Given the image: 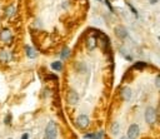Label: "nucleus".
Wrapping results in <instances>:
<instances>
[{
	"instance_id": "obj_1",
	"label": "nucleus",
	"mask_w": 160,
	"mask_h": 139,
	"mask_svg": "<svg viewBox=\"0 0 160 139\" xmlns=\"http://www.w3.org/2000/svg\"><path fill=\"white\" fill-rule=\"evenodd\" d=\"M85 46L86 49L93 52L96 49V46H98V39H96V30L95 29H92V34H89L85 39Z\"/></svg>"
},
{
	"instance_id": "obj_2",
	"label": "nucleus",
	"mask_w": 160,
	"mask_h": 139,
	"mask_svg": "<svg viewBox=\"0 0 160 139\" xmlns=\"http://www.w3.org/2000/svg\"><path fill=\"white\" fill-rule=\"evenodd\" d=\"M58 138V128L54 122H50L45 128V139H57Z\"/></svg>"
},
{
	"instance_id": "obj_3",
	"label": "nucleus",
	"mask_w": 160,
	"mask_h": 139,
	"mask_svg": "<svg viewBox=\"0 0 160 139\" xmlns=\"http://www.w3.org/2000/svg\"><path fill=\"white\" fill-rule=\"evenodd\" d=\"M156 120V112L155 109L153 107H148L147 110H145V122H147L148 124H154Z\"/></svg>"
},
{
	"instance_id": "obj_4",
	"label": "nucleus",
	"mask_w": 160,
	"mask_h": 139,
	"mask_svg": "<svg viewBox=\"0 0 160 139\" xmlns=\"http://www.w3.org/2000/svg\"><path fill=\"white\" fill-rule=\"evenodd\" d=\"M0 40L6 44H9L13 41V33L9 28H3V29L0 30Z\"/></svg>"
},
{
	"instance_id": "obj_5",
	"label": "nucleus",
	"mask_w": 160,
	"mask_h": 139,
	"mask_svg": "<svg viewBox=\"0 0 160 139\" xmlns=\"http://www.w3.org/2000/svg\"><path fill=\"white\" fill-rule=\"evenodd\" d=\"M139 133H140V128H139L138 124H131V126L128 128V139H136L139 137Z\"/></svg>"
},
{
	"instance_id": "obj_6",
	"label": "nucleus",
	"mask_w": 160,
	"mask_h": 139,
	"mask_svg": "<svg viewBox=\"0 0 160 139\" xmlns=\"http://www.w3.org/2000/svg\"><path fill=\"white\" fill-rule=\"evenodd\" d=\"M89 123H90L89 117L85 115V114H80L78 117V119H76V127H78L79 129H85V128H88Z\"/></svg>"
},
{
	"instance_id": "obj_7",
	"label": "nucleus",
	"mask_w": 160,
	"mask_h": 139,
	"mask_svg": "<svg viewBox=\"0 0 160 139\" xmlns=\"http://www.w3.org/2000/svg\"><path fill=\"white\" fill-rule=\"evenodd\" d=\"M66 102H68L69 104H71V105H76V104H78V102H79V95H78V93H76L75 90L70 89V90L68 92V94H66Z\"/></svg>"
},
{
	"instance_id": "obj_8",
	"label": "nucleus",
	"mask_w": 160,
	"mask_h": 139,
	"mask_svg": "<svg viewBox=\"0 0 160 139\" xmlns=\"http://www.w3.org/2000/svg\"><path fill=\"white\" fill-rule=\"evenodd\" d=\"M114 33H115V35L119 39H125L128 37V30L125 29L124 26H121V25H118L114 29Z\"/></svg>"
},
{
	"instance_id": "obj_9",
	"label": "nucleus",
	"mask_w": 160,
	"mask_h": 139,
	"mask_svg": "<svg viewBox=\"0 0 160 139\" xmlns=\"http://www.w3.org/2000/svg\"><path fill=\"white\" fill-rule=\"evenodd\" d=\"M4 14H5V18H13V16H15V14H16V6L15 5H8L5 8L4 10Z\"/></svg>"
},
{
	"instance_id": "obj_10",
	"label": "nucleus",
	"mask_w": 160,
	"mask_h": 139,
	"mask_svg": "<svg viewBox=\"0 0 160 139\" xmlns=\"http://www.w3.org/2000/svg\"><path fill=\"white\" fill-rule=\"evenodd\" d=\"M131 96H133V92H131V89L129 87H124L121 89V98L125 102H129L131 99Z\"/></svg>"
},
{
	"instance_id": "obj_11",
	"label": "nucleus",
	"mask_w": 160,
	"mask_h": 139,
	"mask_svg": "<svg viewBox=\"0 0 160 139\" xmlns=\"http://www.w3.org/2000/svg\"><path fill=\"white\" fill-rule=\"evenodd\" d=\"M25 53H26V57L30 58V59H35L36 58V52L33 49V46L30 45H26L25 46Z\"/></svg>"
},
{
	"instance_id": "obj_12",
	"label": "nucleus",
	"mask_w": 160,
	"mask_h": 139,
	"mask_svg": "<svg viewBox=\"0 0 160 139\" xmlns=\"http://www.w3.org/2000/svg\"><path fill=\"white\" fill-rule=\"evenodd\" d=\"M0 60H1L3 63H8V61L10 60V54L8 52H5V50H1L0 52Z\"/></svg>"
},
{
	"instance_id": "obj_13",
	"label": "nucleus",
	"mask_w": 160,
	"mask_h": 139,
	"mask_svg": "<svg viewBox=\"0 0 160 139\" xmlns=\"http://www.w3.org/2000/svg\"><path fill=\"white\" fill-rule=\"evenodd\" d=\"M111 133H113L114 135H116V134L120 133V123L114 122L113 124H111Z\"/></svg>"
},
{
	"instance_id": "obj_14",
	"label": "nucleus",
	"mask_w": 160,
	"mask_h": 139,
	"mask_svg": "<svg viewBox=\"0 0 160 139\" xmlns=\"http://www.w3.org/2000/svg\"><path fill=\"white\" fill-rule=\"evenodd\" d=\"M75 68H76V70H78L79 73H81V74H85L86 70H88V68H86V65L84 63H76Z\"/></svg>"
},
{
	"instance_id": "obj_15",
	"label": "nucleus",
	"mask_w": 160,
	"mask_h": 139,
	"mask_svg": "<svg viewBox=\"0 0 160 139\" xmlns=\"http://www.w3.org/2000/svg\"><path fill=\"white\" fill-rule=\"evenodd\" d=\"M51 69H53V70H55V72H60L63 69V63L60 60L54 61V63H51Z\"/></svg>"
},
{
	"instance_id": "obj_16",
	"label": "nucleus",
	"mask_w": 160,
	"mask_h": 139,
	"mask_svg": "<svg viewBox=\"0 0 160 139\" xmlns=\"http://www.w3.org/2000/svg\"><path fill=\"white\" fill-rule=\"evenodd\" d=\"M69 55H70V49H69L68 46L63 48V50L60 52V57H61V59H68V58H69Z\"/></svg>"
},
{
	"instance_id": "obj_17",
	"label": "nucleus",
	"mask_w": 160,
	"mask_h": 139,
	"mask_svg": "<svg viewBox=\"0 0 160 139\" xmlns=\"http://www.w3.org/2000/svg\"><path fill=\"white\" fill-rule=\"evenodd\" d=\"M147 67H148V64L144 63V61H136L134 64V69H136V70H141V69L147 68Z\"/></svg>"
},
{
	"instance_id": "obj_18",
	"label": "nucleus",
	"mask_w": 160,
	"mask_h": 139,
	"mask_svg": "<svg viewBox=\"0 0 160 139\" xmlns=\"http://www.w3.org/2000/svg\"><path fill=\"white\" fill-rule=\"evenodd\" d=\"M128 8H129V10H130L131 13L134 14V16H135V18H139V14H138V11H136V9L134 8V5H133V4H129V3H128Z\"/></svg>"
},
{
	"instance_id": "obj_19",
	"label": "nucleus",
	"mask_w": 160,
	"mask_h": 139,
	"mask_svg": "<svg viewBox=\"0 0 160 139\" xmlns=\"http://www.w3.org/2000/svg\"><path fill=\"white\" fill-rule=\"evenodd\" d=\"M60 6H61V9H63V10H66V9H69V6H70V3H69L68 0H64V1L61 3Z\"/></svg>"
},
{
	"instance_id": "obj_20",
	"label": "nucleus",
	"mask_w": 160,
	"mask_h": 139,
	"mask_svg": "<svg viewBox=\"0 0 160 139\" xmlns=\"http://www.w3.org/2000/svg\"><path fill=\"white\" fill-rule=\"evenodd\" d=\"M33 26H35V28H38V29H39V28L43 26V22H41L40 19H35V22H34Z\"/></svg>"
},
{
	"instance_id": "obj_21",
	"label": "nucleus",
	"mask_w": 160,
	"mask_h": 139,
	"mask_svg": "<svg viewBox=\"0 0 160 139\" xmlns=\"http://www.w3.org/2000/svg\"><path fill=\"white\" fill-rule=\"evenodd\" d=\"M11 119H13L11 114H8V115L5 117V119H4V123L6 124V126H9V124H10V122H11Z\"/></svg>"
},
{
	"instance_id": "obj_22",
	"label": "nucleus",
	"mask_w": 160,
	"mask_h": 139,
	"mask_svg": "<svg viewBox=\"0 0 160 139\" xmlns=\"http://www.w3.org/2000/svg\"><path fill=\"white\" fill-rule=\"evenodd\" d=\"M105 3H106L108 9H109L111 13H115V11H114V8H113V5H111V3H109V0H105Z\"/></svg>"
},
{
	"instance_id": "obj_23",
	"label": "nucleus",
	"mask_w": 160,
	"mask_h": 139,
	"mask_svg": "<svg viewBox=\"0 0 160 139\" xmlns=\"http://www.w3.org/2000/svg\"><path fill=\"white\" fill-rule=\"evenodd\" d=\"M94 139H103V132L96 133V135H94Z\"/></svg>"
},
{
	"instance_id": "obj_24",
	"label": "nucleus",
	"mask_w": 160,
	"mask_h": 139,
	"mask_svg": "<svg viewBox=\"0 0 160 139\" xmlns=\"http://www.w3.org/2000/svg\"><path fill=\"white\" fill-rule=\"evenodd\" d=\"M155 85H156V88L160 87V76H156L155 78Z\"/></svg>"
},
{
	"instance_id": "obj_25",
	"label": "nucleus",
	"mask_w": 160,
	"mask_h": 139,
	"mask_svg": "<svg viewBox=\"0 0 160 139\" xmlns=\"http://www.w3.org/2000/svg\"><path fill=\"white\" fill-rule=\"evenodd\" d=\"M22 139H29V134H28V133H24V134L22 135Z\"/></svg>"
},
{
	"instance_id": "obj_26",
	"label": "nucleus",
	"mask_w": 160,
	"mask_h": 139,
	"mask_svg": "<svg viewBox=\"0 0 160 139\" xmlns=\"http://www.w3.org/2000/svg\"><path fill=\"white\" fill-rule=\"evenodd\" d=\"M86 138H88V139H89V138H90V139H94V134H86Z\"/></svg>"
},
{
	"instance_id": "obj_27",
	"label": "nucleus",
	"mask_w": 160,
	"mask_h": 139,
	"mask_svg": "<svg viewBox=\"0 0 160 139\" xmlns=\"http://www.w3.org/2000/svg\"><path fill=\"white\" fill-rule=\"evenodd\" d=\"M149 3L154 5V4H156V3H158V0H149Z\"/></svg>"
},
{
	"instance_id": "obj_28",
	"label": "nucleus",
	"mask_w": 160,
	"mask_h": 139,
	"mask_svg": "<svg viewBox=\"0 0 160 139\" xmlns=\"http://www.w3.org/2000/svg\"><path fill=\"white\" fill-rule=\"evenodd\" d=\"M120 139H128V138H127V137H123V138H120Z\"/></svg>"
},
{
	"instance_id": "obj_29",
	"label": "nucleus",
	"mask_w": 160,
	"mask_h": 139,
	"mask_svg": "<svg viewBox=\"0 0 160 139\" xmlns=\"http://www.w3.org/2000/svg\"><path fill=\"white\" fill-rule=\"evenodd\" d=\"M98 1H100V3H103V0H98Z\"/></svg>"
},
{
	"instance_id": "obj_30",
	"label": "nucleus",
	"mask_w": 160,
	"mask_h": 139,
	"mask_svg": "<svg viewBox=\"0 0 160 139\" xmlns=\"http://www.w3.org/2000/svg\"><path fill=\"white\" fill-rule=\"evenodd\" d=\"M10 139H11V138H10Z\"/></svg>"
}]
</instances>
